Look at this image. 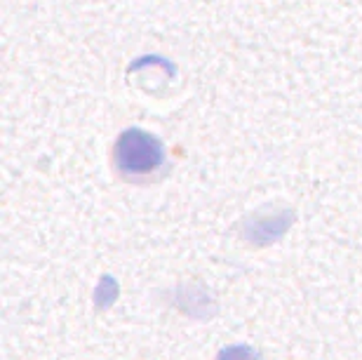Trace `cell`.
Instances as JSON below:
<instances>
[{"instance_id":"1","label":"cell","mask_w":362,"mask_h":360,"mask_svg":"<svg viewBox=\"0 0 362 360\" xmlns=\"http://www.w3.org/2000/svg\"><path fill=\"white\" fill-rule=\"evenodd\" d=\"M113 163L118 175L129 179V182L148 179L165 165L163 141L156 134L146 132V129L129 127L115 141Z\"/></svg>"},{"instance_id":"2","label":"cell","mask_w":362,"mask_h":360,"mask_svg":"<svg viewBox=\"0 0 362 360\" xmlns=\"http://www.w3.org/2000/svg\"><path fill=\"white\" fill-rule=\"evenodd\" d=\"M296 221V212L289 207H271V210H257L240 221L243 240L252 248H269L278 243Z\"/></svg>"},{"instance_id":"3","label":"cell","mask_w":362,"mask_h":360,"mask_svg":"<svg viewBox=\"0 0 362 360\" xmlns=\"http://www.w3.org/2000/svg\"><path fill=\"white\" fill-rule=\"evenodd\" d=\"M179 292L184 297L177 299V306L181 308L184 313L188 315H198V318H209L216 306L212 304V299L207 297V292H202L200 287H193V285H181Z\"/></svg>"},{"instance_id":"4","label":"cell","mask_w":362,"mask_h":360,"mask_svg":"<svg viewBox=\"0 0 362 360\" xmlns=\"http://www.w3.org/2000/svg\"><path fill=\"white\" fill-rule=\"evenodd\" d=\"M118 294H120L118 280L111 276H101L97 290H94V308H97V311H106L108 306H113Z\"/></svg>"},{"instance_id":"5","label":"cell","mask_w":362,"mask_h":360,"mask_svg":"<svg viewBox=\"0 0 362 360\" xmlns=\"http://www.w3.org/2000/svg\"><path fill=\"white\" fill-rule=\"evenodd\" d=\"M214 360H262V356L247 344H230V347H223Z\"/></svg>"}]
</instances>
